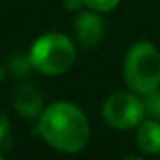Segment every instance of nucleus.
<instances>
[{
  "label": "nucleus",
  "mask_w": 160,
  "mask_h": 160,
  "mask_svg": "<svg viewBox=\"0 0 160 160\" xmlns=\"http://www.w3.org/2000/svg\"><path fill=\"white\" fill-rule=\"evenodd\" d=\"M136 145L143 154H160V121L145 117L136 126Z\"/></svg>",
  "instance_id": "7"
},
{
  "label": "nucleus",
  "mask_w": 160,
  "mask_h": 160,
  "mask_svg": "<svg viewBox=\"0 0 160 160\" xmlns=\"http://www.w3.org/2000/svg\"><path fill=\"white\" fill-rule=\"evenodd\" d=\"M4 75H6V68H4L2 64H0V81H2V79H4Z\"/></svg>",
  "instance_id": "13"
},
{
  "label": "nucleus",
  "mask_w": 160,
  "mask_h": 160,
  "mask_svg": "<svg viewBox=\"0 0 160 160\" xmlns=\"http://www.w3.org/2000/svg\"><path fill=\"white\" fill-rule=\"evenodd\" d=\"M122 77L128 89L139 96L160 87V51L154 43L136 42L124 57Z\"/></svg>",
  "instance_id": "2"
},
{
  "label": "nucleus",
  "mask_w": 160,
  "mask_h": 160,
  "mask_svg": "<svg viewBox=\"0 0 160 160\" xmlns=\"http://www.w3.org/2000/svg\"><path fill=\"white\" fill-rule=\"evenodd\" d=\"M38 130L49 147L66 154L83 151L91 139V122L85 111L64 100L42 111Z\"/></svg>",
  "instance_id": "1"
},
{
  "label": "nucleus",
  "mask_w": 160,
  "mask_h": 160,
  "mask_svg": "<svg viewBox=\"0 0 160 160\" xmlns=\"http://www.w3.org/2000/svg\"><path fill=\"white\" fill-rule=\"evenodd\" d=\"M143 104H145L147 117L160 121V87L154 89V91H151V92H147L143 96Z\"/></svg>",
  "instance_id": "8"
},
{
  "label": "nucleus",
  "mask_w": 160,
  "mask_h": 160,
  "mask_svg": "<svg viewBox=\"0 0 160 160\" xmlns=\"http://www.w3.org/2000/svg\"><path fill=\"white\" fill-rule=\"evenodd\" d=\"M13 108L23 119H36L42 115L43 108V98L42 94L30 87V85H19L15 94H13Z\"/></svg>",
  "instance_id": "6"
},
{
  "label": "nucleus",
  "mask_w": 160,
  "mask_h": 160,
  "mask_svg": "<svg viewBox=\"0 0 160 160\" xmlns=\"http://www.w3.org/2000/svg\"><path fill=\"white\" fill-rule=\"evenodd\" d=\"M30 68H34V66H32L30 57H25V55H15V57L10 60V70H12V73H13V75H17V77L27 75V73L30 72Z\"/></svg>",
  "instance_id": "9"
},
{
  "label": "nucleus",
  "mask_w": 160,
  "mask_h": 160,
  "mask_svg": "<svg viewBox=\"0 0 160 160\" xmlns=\"http://www.w3.org/2000/svg\"><path fill=\"white\" fill-rule=\"evenodd\" d=\"M73 32L83 47H96L106 34V25L100 12H79L73 21Z\"/></svg>",
  "instance_id": "5"
},
{
  "label": "nucleus",
  "mask_w": 160,
  "mask_h": 160,
  "mask_svg": "<svg viewBox=\"0 0 160 160\" xmlns=\"http://www.w3.org/2000/svg\"><path fill=\"white\" fill-rule=\"evenodd\" d=\"M0 158H2V154H0Z\"/></svg>",
  "instance_id": "14"
},
{
  "label": "nucleus",
  "mask_w": 160,
  "mask_h": 160,
  "mask_svg": "<svg viewBox=\"0 0 160 160\" xmlns=\"http://www.w3.org/2000/svg\"><path fill=\"white\" fill-rule=\"evenodd\" d=\"M34 70L43 75L66 73L77 57L75 43L62 32H47L34 40L28 53Z\"/></svg>",
  "instance_id": "3"
},
{
  "label": "nucleus",
  "mask_w": 160,
  "mask_h": 160,
  "mask_svg": "<svg viewBox=\"0 0 160 160\" xmlns=\"http://www.w3.org/2000/svg\"><path fill=\"white\" fill-rule=\"evenodd\" d=\"M145 117L147 113L143 98H139V94L132 91L113 92L102 104V119L115 130H132Z\"/></svg>",
  "instance_id": "4"
},
{
  "label": "nucleus",
  "mask_w": 160,
  "mask_h": 160,
  "mask_svg": "<svg viewBox=\"0 0 160 160\" xmlns=\"http://www.w3.org/2000/svg\"><path fill=\"white\" fill-rule=\"evenodd\" d=\"M121 4V0H85V6L89 10L100 12V13H108L111 10H115Z\"/></svg>",
  "instance_id": "10"
},
{
  "label": "nucleus",
  "mask_w": 160,
  "mask_h": 160,
  "mask_svg": "<svg viewBox=\"0 0 160 160\" xmlns=\"http://www.w3.org/2000/svg\"><path fill=\"white\" fill-rule=\"evenodd\" d=\"M62 4L66 10L77 12V10H81V6H85V0H62Z\"/></svg>",
  "instance_id": "12"
},
{
  "label": "nucleus",
  "mask_w": 160,
  "mask_h": 160,
  "mask_svg": "<svg viewBox=\"0 0 160 160\" xmlns=\"http://www.w3.org/2000/svg\"><path fill=\"white\" fill-rule=\"evenodd\" d=\"M8 134H10V119L2 109H0V145L6 141Z\"/></svg>",
  "instance_id": "11"
}]
</instances>
